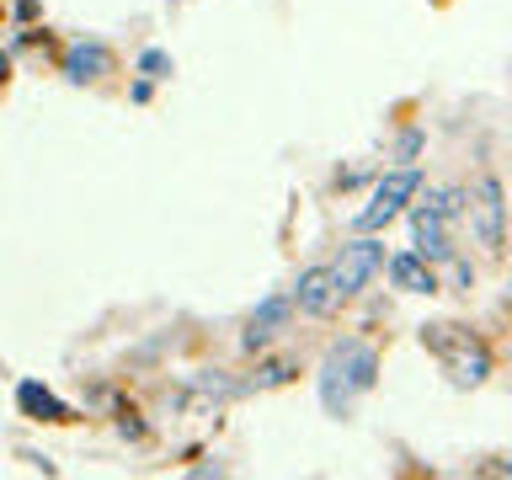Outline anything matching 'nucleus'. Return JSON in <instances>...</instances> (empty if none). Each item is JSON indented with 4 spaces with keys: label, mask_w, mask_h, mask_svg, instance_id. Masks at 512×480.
<instances>
[{
    "label": "nucleus",
    "mask_w": 512,
    "mask_h": 480,
    "mask_svg": "<svg viewBox=\"0 0 512 480\" xmlns=\"http://www.w3.org/2000/svg\"><path fill=\"white\" fill-rule=\"evenodd\" d=\"M320 406L326 416H352V406L379 384V352L363 342V336H342V342H331V352L320 358Z\"/></svg>",
    "instance_id": "f257e3e1"
},
{
    "label": "nucleus",
    "mask_w": 512,
    "mask_h": 480,
    "mask_svg": "<svg viewBox=\"0 0 512 480\" xmlns=\"http://www.w3.org/2000/svg\"><path fill=\"white\" fill-rule=\"evenodd\" d=\"M422 347L438 358V368L448 374L454 390H480L491 379V347L480 342L470 326H454V320H432L422 326Z\"/></svg>",
    "instance_id": "f03ea898"
},
{
    "label": "nucleus",
    "mask_w": 512,
    "mask_h": 480,
    "mask_svg": "<svg viewBox=\"0 0 512 480\" xmlns=\"http://www.w3.org/2000/svg\"><path fill=\"white\" fill-rule=\"evenodd\" d=\"M416 192H422V171H416V166H390L374 182V192H368V203L358 208V219H352V224H358V235L390 230V224L416 203Z\"/></svg>",
    "instance_id": "7ed1b4c3"
},
{
    "label": "nucleus",
    "mask_w": 512,
    "mask_h": 480,
    "mask_svg": "<svg viewBox=\"0 0 512 480\" xmlns=\"http://www.w3.org/2000/svg\"><path fill=\"white\" fill-rule=\"evenodd\" d=\"M464 224H470V235L486 251L507 246V192L496 176H475V182L464 187Z\"/></svg>",
    "instance_id": "20e7f679"
},
{
    "label": "nucleus",
    "mask_w": 512,
    "mask_h": 480,
    "mask_svg": "<svg viewBox=\"0 0 512 480\" xmlns=\"http://www.w3.org/2000/svg\"><path fill=\"white\" fill-rule=\"evenodd\" d=\"M384 267H390V256H384V240H379V235H358V240H347V246L336 251V262H331L336 288H342V299H358V294L379 278Z\"/></svg>",
    "instance_id": "39448f33"
},
{
    "label": "nucleus",
    "mask_w": 512,
    "mask_h": 480,
    "mask_svg": "<svg viewBox=\"0 0 512 480\" xmlns=\"http://www.w3.org/2000/svg\"><path fill=\"white\" fill-rule=\"evenodd\" d=\"M294 294H267L262 304L251 310V320H246V331H240V347L246 352H262V347H272L278 336L288 331V320H294Z\"/></svg>",
    "instance_id": "423d86ee"
},
{
    "label": "nucleus",
    "mask_w": 512,
    "mask_h": 480,
    "mask_svg": "<svg viewBox=\"0 0 512 480\" xmlns=\"http://www.w3.org/2000/svg\"><path fill=\"white\" fill-rule=\"evenodd\" d=\"M288 294H294L299 315H315V320L336 315V304H342V288H336V272L331 267H304Z\"/></svg>",
    "instance_id": "0eeeda50"
},
{
    "label": "nucleus",
    "mask_w": 512,
    "mask_h": 480,
    "mask_svg": "<svg viewBox=\"0 0 512 480\" xmlns=\"http://www.w3.org/2000/svg\"><path fill=\"white\" fill-rule=\"evenodd\" d=\"M112 75V48L96 43V38H80L64 48V80H75V86H96V80Z\"/></svg>",
    "instance_id": "6e6552de"
},
{
    "label": "nucleus",
    "mask_w": 512,
    "mask_h": 480,
    "mask_svg": "<svg viewBox=\"0 0 512 480\" xmlns=\"http://www.w3.org/2000/svg\"><path fill=\"white\" fill-rule=\"evenodd\" d=\"M384 272H390V283L400 288V294H438V288H443L438 262H427L422 251H395Z\"/></svg>",
    "instance_id": "1a4fd4ad"
},
{
    "label": "nucleus",
    "mask_w": 512,
    "mask_h": 480,
    "mask_svg": "<svg viewBox=\"0 0 512 480\" xmlns=\"http://www.w3.org/2000/svg\"><path fill=\"white\" fill-rule=\"evenodd\" d=\"M16 406H22V416H32V422H70V406L48 390V384L38 379H22L16 384Z\"/></svg>",
    "instance_id": "9d476101"
},
{
    "label": "nucleus",
    "mask_w": 512,
    "mask_h": 480,
    "mask_svg": "<svg viewBox=\"0 0 512 480\" xmlns=\"http://www.w3.org/2000/svg\"><path fill=\"white\" fill-rule=\"evenodd\" d=\"M288 379H294V363H262L251 379V390H272V384H288Z\"/></svg>",
    "instance_id": "9b49d317"
},
{
    "label": "nucleus",
    "mask_w": 512,
    "mask_h": 480,
    "mask_svg": "<svg viewBox=\"0 0 512 480\" xmlns=\"http://www.w3.org/2000/svg\"><path fill=\"white\" fill-rule=\"evenodd\" d=\"M166 70H171L166 48H144V54H139V75H166Z\"/></svg>",
    "instance_id": "f8f14e48"
},
{
    "label": "nucleus",
    "mask_w": 512,
    "mask_h": 480,
    "mask_svg": "<svg viewBox=\"0 0 512 480\" xmlns=\"http://www.w3.org/2000/svg\"><path fill=\"white\" fill-rule=\"evenodd\" d=\"M416 150H422V128H406V134H400V144H395V160H400V166H411Z\"/></svg>",
    "instance_id": "ddd939ff"
},
{
    "label": "nucleus",
    "mask_w": 512,
    "mask_h": 480,
    "mask_svg": "<svg viewBox=\"0 0 512 480\" xmlns=\"http://www.w3.org/2000/svg\"><path fill=\"white\" fill-rule=\"evenodd\" d=\"M6 80H11V54L0 48V86H6Z\"/></svg>",
    "instance_id": "4468645a"
},
{
    "label": "nucleus",
    "mask_w": 512,
    "mask_h": 480,
    "mask_svg": "<svg viewBox=\"0 0 512 480\" xmlns=\"http://www.w3.org/2000/svg\"><path fill=\"white\" fill-rule=\"evenodd\" d=\"M507 310H512V272H507Z\"/></svg>",
    "instance_id": "2eb2a0df"
}]
</instances>
